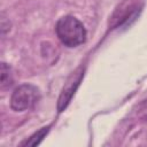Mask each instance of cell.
Wrapping results in <instances>:
<instances>
[{
    "mask_svg": "<svg viewBox=\"0 0 147 147\" xmlns=\"http://www.w3.org/2000/svg\"><path fill=\"white\" fill-rule=\"evenodd\" d=\"M11 84H13L11 69L7 63L2 62L1 67H0V86H1V90L10 87Z\"/></svg>",
    "mask_w": 147,
    "mask_h": 147,
    "instance_id": "277c9868",
    "label": "cell"
},
{
    "mask_svg": "<svg viewBox=\"0 0 147 147\" xmlns=\"http://www.w3.org/2000/svg\"><path fill=\"white\" fill-rule=\"evenodd\" d=\"M55 31L61 42L68 47H76L86 39V30L83 23L70 15L63 16L57 21Z\"/></svg>",
    "mask_w": 147,
    "mask_h": 147,
    "instance_id": "6da1fadb",
    "label": "cell"
},
{
    "mask_svg": "<svg viewBox=\"0 0 147 147\" xmlns=\"http://www.w3.org/2000/svg\"><path fill=\"white\" fill-rule=\"evenodd\" d=\"M48 129H49V126L42 127L41 130H39L38 132H36L32 137H30L29 140H26L25 142H22V145L23 146H36V145H38L41 141V139L45 137V134L48 132Z\"/></svg>",
    "mask_w": 147,
    "mask_h": 147,
    "instance_id": "5b68a950",
    "label": "cell"
},
{
    "mask_svg": "<svg viewBox=\"0 0 147 147\" xmlns=\"http://www.w3.org/2000/svg\"><path fill=\"white\" fill-rule=\"evenodd\" d=\"M82 77H83V72L82 71H77L75 72L71 78L68 80V83L65 84L60 98H59V102H57V108L60 111H62L67 106L68 103L70 102L72 95L75 94V91L77 88V86L79 85L80 80H82Z\"/></svg>",
    "mask_w": 147,
    "mask_h": 147,
    "instance_id": "3957f363",
    "label": "cell"
},
{
    "mask_svg": "<svg viewBox=\"0 0 147 147\" xmlns=\"http://www.w3.org/2000/svg\"><path fill=\"white\" fill-rule=\"evenodd\" d=\"M140 114L144 119H147V102H145L140 108Z\"/></svg>",
    "mask_w": 147,
    "mask_h": 147,
    "instance_id": "8992f818",
    "label": "cell"
},
{
    "mask_svg": "<svg viewBox=\"0 0 147 147\" xmlns=\"http://www.w3.org/2000/svg\"><path fill=\"white\" fill-rule=\"evenodd\" d=\"M39 90L31 84H23L16 87L10 98V107L15 111H24L32 108L39 100Z\"/></svg>",
    "mask_w": 147,
    "mask_h": 147,
    "instance_id": "7a4b0ae2",
    "label": "cell"
}]
</instances>
